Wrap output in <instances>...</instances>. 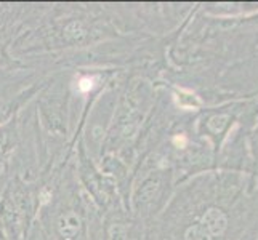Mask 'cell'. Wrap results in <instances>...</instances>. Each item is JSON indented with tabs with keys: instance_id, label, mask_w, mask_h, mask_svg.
Instances as JSON below:
<instances>
[{
	"instance_id": "obj_1",
	"label": "cell",
	"mask_w": 258,
	"mask_h": 240,
	"mask_svg": "<svg viewBox=\"0 0 258 240\" xmlns=\"http://www.w3.org/2000/svg\"><path fill=\"white\" fill-rule=\"evenodd\" d=\"M81 229V218L76 213L66 211L58 219V232L64 238H74Z\"/></svg>"
},
{
	"instance_id": "obj_2",
	"label": "cell",
	"mask_w": 258,
	"mask_h": 240,
	"mask_svg": "<svg viewBox=\"0 0 258 240\" xmlns=\"http://www.w3.org/2000/svg\"><path fill=\"white\" fill-rule=\"evenodd\" d=\"M204 227L209 234H221L226 227V219L220 210H209L204 216Z\"/></svg>"
},
{
	"instance_id": "obj_3",
	"label": "cell",
	"mask_w": 258,
	"mask_h": 240,
	"mask_svg": "<svg viewBox=\"0 0 258 240\" xmlns=\"http://www.w3.org/2000/svg\"><path fill=\"white\" fill-rule=\"evenodd\" d=\"M186 240H210V237L204 226H192L186 230Z\"/></svg>"
},
{
	"instance_id": "obj_4",
	"label": "cell",
	"mask_w": 258,
	"mask_h": 240,
	"mask_svg": "<svg viewBox=\"0 0 258 240\" xmlns=\"http://www.w3.org/2000/svg\"><path fill=\"white\" fill-rule=\"evenodd\" d=\"M66 35H68V39L69 40H74V42H77V40H81L84 35H85V31L82 29V26H81V23H71V24H68V28H66Z\"/></svg>"
},
{
	"instance_id": "obj_5",
	"label": "cell",
	"mask_w": 258,
	"mask_h": 240,
	"mask_svg": "<svg viewBox=\"0 0 258 240\" xmlns=\"http://www.w3.org/2000/svg\"><path fill=\"white\" fill-rule=\"evenodd\" d=\"M92 82H93L92 78H82L81 84H79V87H81L82 90H88V88H92Z\"/></svg>"
}]
</instances>
